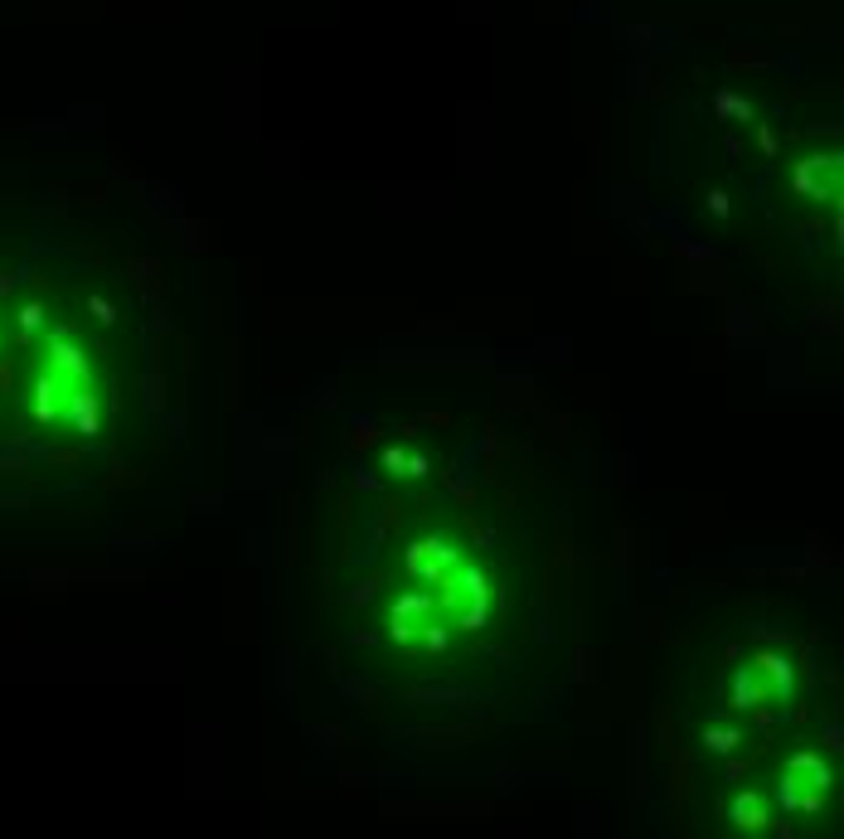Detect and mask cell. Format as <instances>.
Wrapping results in <instances>:
<instances>
[{
	"label": "cell",
	"instance_id": "obj_1",
	"mask_svg": "<svg viewBox=\"0 0 844 839\" xmlns=\"http://www.w3.org/2000/svg\"><path fill=\"white\" fill-rule=\"evenodd\" d=\"M102 393L107 383L97 374L92 354L82 350L78 340H54L39 374H34V403H39V417L54 422V427H97V407H102Z\"/></svg>",
	"mask_w": 844,
	"mask_h": 839
}]
</instances>
